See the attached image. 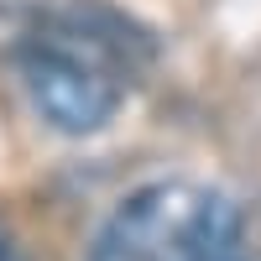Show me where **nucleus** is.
<instances>
[{
    "label": "nucleus",
    "mask_w": 261,
    "mask_h": 261,
    "mask_svg": "<svg viewBox=\"0 0 261 261\" xmlns=\"http://www.w3.org/2000/svg\"><path fill=\"white\" fill-rule=\"evenodd\" d=\"M16 63L32 110L53 130L94 136L125 105L136 68L146 63V37L99 0H68L37 16Z\"/></svg>",
    "instance_id": "nucleus-1"
},
{
    "label": "nucleus",
    "mask_w": 261,
    "mask_h": 261,
    "mask_svg": "<svg viewBox=\"0 0 261 261\" xmlns=\"http://www.w3.org/2000/svg\"><path fill=\"white\" fill-rule=\"evenodd\" d=\"M241 209L209 183H146L105 220L89 261H235Z\"/></svg>",
    "instance_id": "nucleus-2"
}]
</instances>
